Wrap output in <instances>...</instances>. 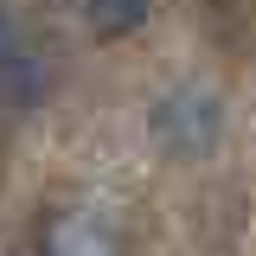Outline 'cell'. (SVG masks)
<instances>
[{"instance_id":"cell-3","label":"cell","mask_w":256,"mask_h":256,"mask_svg":"<svg viewBox=\"0 0 256 256\" xmlns=\"http://www.w3.org/2000/svg\"><path fill=\"white\" fill-rule=\"evenodd\" d=\"M0 84H13V90L32 84V52H26V38H20V26L6 13H0Z\"/></svg>"},{"instance_id":"cell-2","label":"cell","mask_w":256,"mask_h":256,"mask_svg":"<svg viewBox=\"0 0 256 256\" xmlns=\"http://www.w3.org/2000/svg\"><path fill=\"white\" fill-rule=\"evenodd\" d=\"M52 256H116V244L90 218H58L52 224Z\"/></svg>"},{"instance_id":"cell-1","label":"cell","mask_w":256,"mask_h":256,"mask_svg":"<svg viewBox=\"0 0 256 256\" xmlns=\"http://www.w3.org/2000/svg\"><path fill=\"white\" fill-rule=\"evenodd\" d=\"M77 6H84V26L96 38H122V32H134L154 13V0H77Z\"/></svg>"}]
</instances>
